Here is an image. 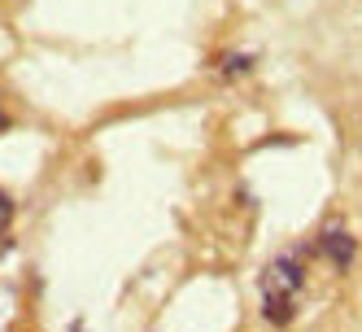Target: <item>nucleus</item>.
Segmentation results:
<instances>
[{
	"mask_svg": "<svg viewBox=\"0 0 362 332\" xmlns=\"http://www.w3.org/2000/svg\"><path fill=\"white\" fill-rule=\"evenodd\" d=\"M223 79H240V74H249L253 70V53H240V48H231V53H223L218 57V66H214Z\"/></svg>",
	"mask_w": 362,
	"mask_h": 332,
	"instance_id": "7ed1b4c3",
	"label": "nucleus"
},
{
	"mask_svg": "<svg viewBox=\"0 0 362 332\" xmlns=\"http://www.w3.org/2000/svg\"><path fill=\"white\" fill-rule=\"evenodd\" d=\"M315 253H319V258H327L341 275H349V267L358 258V236L349 232V223H327L323 232L315 236Z\"/></svg>",
	"mask_w": 362,
	"mask_h": 332,
	"instance_id": "f03ea898",
	"label": "nucleus"
},
{
	"mask_svg": "<svg viewBox=\"0 0 362 332\" xmlns=\"http://www.w3.org/2000/svg\"><path fill=\"white\" fill-rule=\"evenodd\" d=\"M310 253H315V241H301V245H293V249H284V253L271 258V267L262 275V319L271 328H288L297 319L301 293L310 285Z\"/></svg>",
	"mask_w": 362,
	"mask_h": 332,
	"instance_id": "f257e3e1",
	"label": "nucleus"
},
{
	"mask_svg": "<svg viewBox=\"0 0 362 332\" xmlns=\"http://www.w3.org/2000/svg\"><path fill=\"white\" fill-rule=\"evenodd\" d=\"M9 227H13V197L0 188V241L9 236Z\"/></svg>",
	"mask_w": 362,
	"mask_h": 332,
	"instance_id": "20e7f679",
	"label": "nucleus"
},
{
	"mask_svg": "<svg viewBox=\"0 0 362 332\" xmlns=\"http://www.w3.org/2000/svg\"><path fill=\"white\" fill-rule=\"evenodd\" d=\"M13 127V118H9V110H5V101H0V132H9Z\"/></svg>",
	"mask_w": 362,
	"mask_h": 332,
	"instance_id": "39448f33",
	"label": "nucleus"
}]
</instances>
